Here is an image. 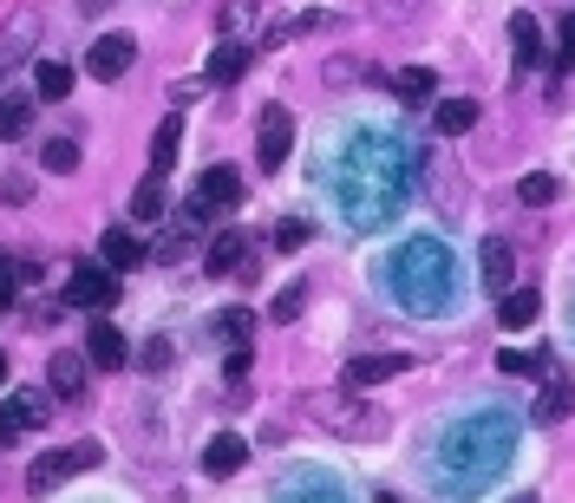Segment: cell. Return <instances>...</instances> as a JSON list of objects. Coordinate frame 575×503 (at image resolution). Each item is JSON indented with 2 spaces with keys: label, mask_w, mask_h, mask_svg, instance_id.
<instances>
[{
  "label": "cell",
  "mask_w": 575,
  "mask_h": 503,
  "mask_svg": "<svg viewBox=\"0 0 575 503\" xmlns=\"http://www.w3.org/2000/svg\"><path fill=\"white\" fill-rule=\"evenodd\" d=\"M177 151H183V111H170V118L157 124V137H151V170L170 177V170H177Z\"/></svg>",
  "instance_id": "2e32d148"
},
{
  "label": "cell",
  "mask_w": 575,
  "mask_h": 503,
  "mask_svg": "<svg viewBox=\"0 0 575 503\" xmlns=\"http://www.w3.org/2000/svg\"><path fill=\"white\" fill-rule=\"evenodd\" d=\"M570 412H575V380L550 373V386L537 393V412H530V419H537V426H563Z\"/></svg>",
  "instance_id": "9a60e30c"
},
{
  "label": "cell",
  "mask_w": 575,
  "mask_h": 503,
  "mask_svg": "<svg viewBox=\"0 0 575 503\" xmlns=\"http://www.w3.org/2000/svg\"><path fill=\"white\" fill-rule=\"evenodd\" d=\"M301 308H308V282H288V288L275 295V321L288 327V321H301Z\"/></svg>",
  "instance_id": "1f68e13d"
},
{
  "label": "cell",
  "mask_w": 575,
  "mask_h": 503,
  "mask_svg": "<svg viewBox=\"0 0 575 503\" xmlns=\"http://www.w3.org/2000/svg\"><path fill=\"white\" fill-rule=\"evenodd\" d=\"M242 334H249V314H242V308H229V314H223V340H242Z\"/></svg>",
  "instance_id": "8d00e7d4"
},
{
  "label": "cell",
  "mask_w": 575,
  "mask_h": 503,
  "mask_svg": "<svg viewBox=\"0 0 575 503\" xmlns=\"http://www.w3.org/2000/svg\"><path fill=\"white\" fill-rule=\"evenodd\" d=\"M314 412H327V419H321L327 432H347V439H380V412H373V406H354V399H314Z\"/></svg>",
  "instance_id": "52a82bcc"
},
{
  "label": "cell",
  "mask_w": 575,
  "mask_h": 503,
  "mask_svg": "<svg viewBox=\"0 0 575 503\" xmlns=\"http://www.w3.org/2000/svg\"><path fill=\"white\" fill-rule=\"evenodd\" d=\"M85 360L118 373V367H131V347H124V334H118L111 321H92V327H85Z\"/></svg>",
  "instance_id": "8fae6325"
},
{
  "label": "cell",
  "mask_w": 575,
  "mask_h": 503,
  "mask_svg": "<svg viewBox=\"0 0 575 503\" xmlns=\"http://www.w3.org/2000/svg\"><path fill=\"white\" fill-rule=\"evenodd\" d=\"M46 426V393H13L0 406V445H20V432H39Z\"/></svg>",
  "instance_id": "ba28073f"
},
{
  "label": "cell",
  "mask_w": 575,
  "mask_h": 503,
  "mask_svg": "<svg viewBox=\"0 0 575 503\" xmlns=\"http://www.w3.org/2000/svg\"><path fill=\"white\" fill-rule=\"evenodd\" d=\"M517 196H524L530 209H543V203H556V177H550V170H530V177L517 183Z\"/></svg>",
  "instance_id": "f546056e"
},
{
  "label": "cell",
  "mask_w": 575,
  "mask_h": 503,
  "mask_svg": "<svg viewBox=\"0 0 575 503\" xmlns=\"http://www.w3.org/2000/svg\"><path fill=\"white\" fill-rule=\"evenodd\" d=\"M347 79H360V65L354 59H327V85H347Z\"/></svg>",
  "instance_id": "d590c367"
},
{
  "label": "cell",
  "mask_w": 575,
  "mask_h": 503,
  "mask_svg": "<svg viewBox=\"0 0 575 503\" xmlns=\"http://www.w3.org/2000/svg\"><path fill=\"white\" fill-rule=\"evenodd\" d=\"M33 92H39L46 105L72 98V65H59V59H39V65H33Z\"/></svg>",
  "instance_id": "44dd1931"
},
{
  "label": "cell",
  "mask_w": 575,
  "mask_h": 503,
  "mask_svg": "<svg viewBox=\"0 0 575 503\" xmlns=\"http://www.w3.org/2000/svg\"><path fill=\"white\" fill-rule=\"evenodd\" d=\"M105 458V445L98 439H85V445H72V465H98Z\"/></svg>",
  "instance_id": "f35d334b"
},
{
  "label": "cell",
  "mask_w": 575,
  "mask_h": 503,
  "mask_svg": "<svg viewBox=\"0 0 575 503\" xmlns=\"http://www.w3.org/2000/svg\"><path fill=\"white\" fill-rule=\"evenodd\" d=\"M33 39H39V13H33V7H13V13H7V26H0V72H7V65H20Z\"/></svg>",
  "instance_id": "9c48e42d"
},
{
  "label": "cell",
  "mask_w": 575,
  "mask_h": 503,
  "mask_svg": "<svg viewBox=\"0 0 575 503\" xmlns=\"http://www.w3.org/2000/svg\"><path fill=\"white\" fill-rule=\"evenodd\" d=\"M432 92H439V79H432L426 65H399V72H393V98H406V105H426Z\"/></svg>",
  "instance_id": "cb8c5ba5"
},
{
  "label": "cell",
  "mask_w": 575,
  "mask_h": 503,
  "mask_svg": "<svg viewBox=\"0 0 575 503\" xmlns=\"http://www.w3.org/2000/svg\"><path fill=\"white\" fill-rule=\"evenodd\" d=\"M249 72V46L242 39H223L216 52H209V85H236Z\"/></svg>",
  "instance_id": "ffe728a7"
},
{
  "label": "cell",
  "mask_w": 575,
  "mask_h": 503,
  "mask_svg": "<svg viewBox=\"0 0 575 503\" xmlns=\"http://www.w3.org/2000/svg\"><path fill=\"white\" fill-rule=\"evenodd\" d=\"M157 216H164V177L151 170V177L131 190V223H157Z\"/></svg>",
  "instance_id": "4316f807"
},
{
  "label": "cell",
  "mask_w": 575,
  "mask_h": 503,
  "mask_svg": "<svg viewBox=\"0 0 575 503\" xmlns=\"http://www.w3.org/2000/svg\"><path fill=\"white\" fill-rule=\"evenodd\" d=\"M511 39H517V59H524V65H543V59H550V52H543L537 13H517V20H511Z\"/></svg>",
  "instance_id": "603a6c76"
},
{
  "label": "cell",
  "mask_w": 575,
  "mask_h": 503,
  "mask_svg": "<svg viewBox=\"0 0 575 503\" xmlns=\"http://www.w3.org/2000/svg\"><path fill=\"white\" fill-rule=\"evenodd\" d=\"M301 242H308V223H301V216H281V223H275V249L288 255V249H301Z\"/></svg>",
  "instance_id": "d6a6232c"
},
{
  "label": "cell",
  "mask_w": 575,
  "mask_h": 503,
  "mask_svg": "<svg viewBox=\"0 0 575 503\" xmlns=\"http://www.w3.org/2000/svg\"><path fill=\"white\" fill-rule=\"evenodd\" d=\"M46 170H52V177H72V170H79V144H72V137H52V144H46Z\"/></svg>",
  "instance_id": "4dcf8cb0"
},
{
  "label": "cell",
  "mask_w": 575,
  "mask_h": 503,
  "mask_svg": "<svg viewBox=\"0 0 575 503\" xmlns=\"http://www.w3.org/2000/svg\"><path fill=\"white\" fill-rule=\"evenodd\" d=\"M65 471H79V465H72V452H46V458H33V471H26V491L39 498V491L65 484Z\"/></svg>",
  "instance_id": "7402d4cb"
},
{
  "label": "cell",
  "mask_w": 575,
  "mask_h": 503,
  "mask_svg": "<svg viewBox=\"0 0 575 503\" xmlns=\"http://www.w3.org/2000/svg\"><path fill=\"white\" fill-rule=\"evenodd\" d=\"M249 13H255V0H236V7L223 13V33H242V20H249Z\"/></svg>",
  "instance_id": "74e56055"
},
{
  "label": "cell",
  "mask_w": 575,
  "mask_h": 503,
  "mask_svg": "<svg viewBox=\"0 0 575 503\" xmlns=\"http://www.w3.org/2000/svg\"><path fill=\"white\" fill-rule=\"evenodd\" d=\"M288 151H295V118H288V105H268L262 124H255V164L262 170H281Z\"/></svg>",
  "instance_id": "5b68a950"
},
{
  "label": "cell",
  "mask_w": 575,
  "mask_h": 503,
  "mask_svg": "<svg viewBox=\"0 0 575 503\" xmlns=\"http://www.w3.org/2000/svg\"><path fill=\"white\" fill-rule=\"evenodd\" d=\"M517 503H537V498H517Z\"/></svg>",
  "instance_id": "ee69618b"
},
{
  "label": "cell",
  "mask_w": 575,
  "mask_h": 503,
  "mask_svg": "<svg viewBox=\"0 0 575 503\" xmlns=\"http://www.w3.org/2000/svg\"><path fill=\"white\" fill-rule=\"evenodd\" d=\"M249 465V439H236V432H216L209 445H203V471L209 478H236Z\"/></svg>",
  "instance_id": "4fadbf2b"
},
{
  "label": "cell",
  "mask_w": 575,
  "mask_h": 503,
  "mask_svg": "<svg viewBox=\"0 0 575 503\" xmlns=\"http://www.w3.org/2000/svg\"><path fill=\"white\" fill-rule=\"evenodd\" d=\"M209 275H236V268H249V236L242 229H223L216 242H209V262H203Z\"/></svg>",
  "instance_id": "ac0fdd59"
},
{
  "label": "cell",
  "mask_w": 575,
  "mask_h": 503,
  "mask_svg": "<svg viewBox=\"0 0 575 503\" xmlns=\"http://www.w3.org/2000/svg\"><path fill=\"white\" fill-rule=\"evenodd\" d=\"M563 65H575V7L563 13Z\"/></svg>",
  "instance_id": "ab89813d"
},
{
  "label": "cell",
  "mask_w": 575,
  "mask_h": 503,
  "mask_svg": "<svg viewBox=\"0 0 575 503\" xmlns=\"http://www.w3.org/2000/svg\"><path fill=\"white\" fill-rule=\"evenodd\" d=\"M275 503H347V491H334V484H321V478H308V484H295V491H281Z\"/></svg>",
  "instance_id": "f1b7e54d"
},
{
  "label": "cell",
  "mask_w": 575,
  "mask_h": 503,
  "mask_svg": "<svg viewBox=\"0 0 575 503\" xmlns=\"http://www.w3.org/2000/svg\"><path fill=\"white\" fill-rule=\"evenodd\" d=\"M137 360H144V373H164V367H170V340H151Z\"/></svg>",
  "instance_id": "e575fe53"
},
{
  "label": "cell",
  "mask_w": 575,
  "mask_h": 503,
  "mask_svg": "<svg viewBox=\"0 0 575 503\" xmlns=\"http://www.w3.org/2000/svg\"><path fill=\"white\" fill-rule=\"evenodd\" d=\"M26 124H33V105L20 92H0V137L13 144V137H26Z\"/></svg>",
  "instance_id": "83f0119b"
},
{
  "label": "cell",
  "mask_w": 575,
  "mask_h": 503,
  "mask_svg": "<svg viewBox=\"0 0 575 503\" xmlns=\"http://www.w3.org/2000/svg\"><path fill=\"white\" fill-rule=\"evenodd\" d=\"M478 262H484L478 275H484V288H491V295H511V288H517V249H511V242H498V236H491V242L478 249Z\"/></svg>",
  "instance_id": "30bf717a"
},
{
  "label": "cell",
  "mask_w": 575,
  "mask_h": 503,
  "mask_svg": "<svg viewBox=\"0 0 575 503\" xmlns=\"http://www.w3.org/2000/svg\"><path fill=\"white\" fill-rule=\"evenodd\" d=\"M517 452V426L511 412H471L439 439V491L452 498H478L491 491V471H504Z\"/></svg>",
  "instance_id": "7a4b0ae2"
},
{
  "label": "cell",
  "mask_w": 575,
  "mask_h": 503,
  "mask_svg": "<svg viewBox=\"0 0 575 503\" xmlns=\"http://www.w3.org/2000/svg\"><path fill=\"white\" fill-rule=\"evenodd\" d=\"M432 124H439L445 137H465V131L478 124V98H445V105L432 111Z\"/></svg>",
  "instance_id": "d4e9b609"
},
{
  "label": "cell",
  "mask_w": 575,
  "mask_h": 503,
  "mask_svg": "<svg viewBox=\"0 0 575 503\" xmlns=\"http://www.w3.org/2000/svg\"><path fill=\"white\" fill-rule=\"evenodd\" d=\"M537 314H543V301H537L530 288H511V295H498V321H504V327H530Z\"/></svg>",
  "instance_id": "484cf974"
},
{
  "label": "cell",
  "mask_w": 575,
  "mask_h": 503,
  "mask_svg": "<svg viewBox=\"0 0 575 503\" xmlns=\"http://www.w3.org/2000/svg\"><path fill=\"white\" fill-rule=\"evenodd\" d=\"M380 503H399V498H393V491H386V498H380Z\"/></svg>",
  "instance_id": "7bdbcfd3"
},
{
  "label": "cell",
  "mask_w": 575,
  "mask_h": 503,
  "mask_svg": "<svg viewBox=\"0 0 575 503\" xmlns=\"http://www.w3.org/2000/svg\"><path fill=\"white\" fill-rule=\"evenodd\" d=\"M0 386H7V354H0Z\"/></svg>",
  "instance_id": "b9f144b4"
},
{
  "label": "cell",
  "mask_w": 575,
  "mask_h": 503,
  "mask_svg": "<svg viewBox=\"0 0 575 503\" xmlns=\"http://www.w3.org/2000/svg\"><path fill=\"white\" fill-rule=\"evenodd\" d=\"M386 295H393L406 314H419V321L445 314V308L458 301V268H452V249H445L439 236H412V242L393 255V268H386Z\"/></svg>",
  "instance_id": "3957f363"
},
{
  "label": "cell",
  "mask_w": 575,
  "mask_h": 503,
  "mask_svg": "<svg viewBox=\"0 0 575 503\" xmlns=\"http://www.w3.org/2000/svg\"><path fill=\"white\" fill-rule=\"evenodd\" d=\"M406 367H412L406 354H360V360L340 367V386H380V380H393V373H406Z\"/></svg>",
  "instance_id": "7c38bea8"
},
{
  "label": "cell",
  "mask_w": 575,
  "mask_h": 503,
  "mask_svg": "<svg viewBox=\"0 0 575 503\" xmlns=\"http://www.w3.org/2000/svg\"><path fill=\"white\" fill-rule=\"evenodd\" d=\"M406 177H412V151H406L399 137H386V131H354L327 183H334V196H340V209H347L354 229H380L386 216H399Z\"/></svg>",
  "instance_id": "6da1fadb"
},
{
  "label": "cell",
  "mask_w": 575,
  "mask_h": 503,
  "mask_svg": "<svg viewBox=\"0 0 575 503\" xmlns=\"http://www.w3.org/2000/svg\"><path fill=\"white\" fill-rule=\"evenodd\" d=\"M46 393L65 399V406H79V393H85V367H79V354H52V360H46Z\"/></svg>",
  "instance_id": "5bb4252c"
},
{
  "label": "cell",
  "mask_w": 575,
  "mask_h": 503,
  "mask_svg": "<svg viewBox=\"0 0 575 503\" xmlns=\"http://www.w3.org/2000/svg\"><path fill=\"white\" fill-rule=\"evenodd\" d=\"M131 65H137V39H131V33H98L92 52H85V72L105 79V85H118Z\"/></svg>",
  "instance_id": "277c9868"
},
{
  "label": "cell",
  "mask_w": 575,
  "mask_h": 503,
  "mask_svg": "<svg viewBox=\"0 0 575 503\" xmlns=\"http://www.w3.org/2000/svg\"><path fill=\"white\" fill-rule=\"evenodd\" d=\"M196 196H209L216 209H236V203H242V177H236L229 164H216V170L196 177Z\"/></svg>",
  "instance_id": "d6986e66"
},
{
  "label": "cell",
  "mask_w": 575,
  "mask_h": 503,
  "mask_svg": "<svg viewBox=\"0 0 575 503\" xmlns=\"http://www.w3.org/2000/svg\"><path fill=\"white\" fill-rule=\"evenodd\" d=\"M7 308H13V268L0 262V314H7Z\"/></svg>",
  "instance_id": "60d3db41"
},
{
  "label": "cell",
  "mask_w": 575,
  "mask_h": 503,
  "mask_svg": "<svg viewBox=\"0 0 575 503\" xmlns=\"http://www.w3.org/2000/svg\"><path fill=\"white\" fill-rule=\"evenodd\" d=\"M177 209H183V229H203L216 203H209V196H190V203H177Z\"/></svg>",
  "instance_id": "836d02e7"
},
{
  "label": "cell",
  "mask_w": 575,
  "mask_h": 503,
  "mask_svg": "<svg viewBox=\"0 0 575 503\" xmlns=\"http://www.w3.org/2000/svg\"><path fill=\"white\" fill-rule=\"evenodd\" d=\"M65 301H72V308H111V301H118V268H105V262H79L72 282H65Z\"/></svg>",
  "instance_id": "8992f818"
},
{
  "label": "cell",
  "mask_w": 575,
  "mask_h": 503,
  "mask_svg": "<svg viewBox=\"0 0 575 503\" xmlns=\"http://www.w3.org/2000/svg\"><path fill=\"white\" fill-rule=\"evenodd\" d=\"M98 255H105V268H137V262H151V249L131 236V229H105V242H98Z\"/></svg>",
  "instance_id": "e0dca14e"
}]
</instances>
